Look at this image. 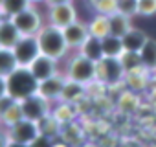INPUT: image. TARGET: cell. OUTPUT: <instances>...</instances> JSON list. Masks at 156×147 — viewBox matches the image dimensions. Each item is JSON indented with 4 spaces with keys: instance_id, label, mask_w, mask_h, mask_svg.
<instances>
[{
    "instance_id": "27",
    "label": "cell",
    "mask_w": 156,
    "mask_h": 147,
    "mask_svg": "<svg viewBox=\"0 0 156 147\" xmlns=\"http://www.w3.org/2000/svg\"><path fill=\"white\" fill-rule=\"evenodd\" d=\"M90 2H92L94 11L99 13V15L110 17V15L118 13V2L116 0H90Z\"/></svg>"
},
{
    "instance_id": "12",
    "label": "cell",
    "mask_w": 156,
    "mask_h": 147,
    "mask_svg": "<svg viewBox=\"0 0 156 147\" xmlns=\"http://www.w3.org/2000/svg\"><path fill=\"white\" fill-rule=\"evenodd\" d=\"M64 33V39H66V44L70 50H79L83 46V42L90 37V31H88V24L81 22V20H75L73 24L66 26L62 30Z\"/></svg>"
},
{
    "instance_id": "19",
    "label": "cell",
    "mask_w": 156,
    "mask_h": 147,
    "mask_svg": "<svg viewBox=\"0 0 156 147\" xmlns=\"http://www.w3.org/2000/svg\"><path fill=\"white\" fill-rule=\"evenodd\" d=\"M140 55H141L143 68L147 72H156V39L149 37L143 48L140 50Z\"/></svg>"
},
{
    "instance_id": "2",
    "label": "cell",
    "mask_w": 156,
    "mask_h": 147,
    "mask_svg": "<svg viewBox=\"0 0 156 147\" xmlns=\"http://www.w3.org/2000/svg\"><path fill=\"white\" fill-rule=\"evenodd\" d=\"M33 94H39V81L28 66H19L8 77V96L15 101H22Z\"/></svg>"
},
{
    "instance_id": "1",
    "label": "cell",
    "mask_w": 156,
    "mask_h": 147,
    "mask_svg": "<svg viewBox=\"0 0 156 147\" xmlns=\"http://www.w3.org/2000/svg\"><path fill=\"white\" fill-rule=\"evenodd\" d=\"M37 39H39V48H41V53L42 55H48L55 61H62L70 48L66 44V39H64V33L61 28L53 26V24H44L42 30L37 33Z\"/></svg>"
},
{
    "instance_id": "15",
    "label": "cell",
    "mask_w": 156,
    "mask_h": 147,
    "mask_svg": "<svg viewBox=\"0 0 156 147\" xmlns=\"http://www.w3.org/2000/svg\"><path fill=\"white\" fill-rule=\"evenodd\" d=\"M87 92V85L83 83H77V81H72L66 77V83H64V88H62V94H61V99L59 101H64V103H75L79 101Z\"/></svg>"
},
{
    "instance_id": "16",
    "label": "cell",
    "mask_w": 156,
    "mask_h": 147,
    "mask_svg": "<svg viewBox=\"0 0 156 147\" xmlns=\"http://www.w3.org/2000/svg\"><path fill=\"white\" fill-rule=\"evenodd\" d=\"M147 39H149V37H147L141 30H136V28H132L129 33H125V35L121 37L125 52H140V50L143 48V44L147 42Z\"/></svg>"
},
{
    "instance_id": "3",
    "label": "cell",
    "mask_w": 156,
    "mask_h": 147,
    "mask_svg": "<svg viewBox=\"0 0 156 147\" xmlns=\"http://www.w3.org/2000/svg\"><path fill=\"white\" fill-rule=\"evenodd\" d=\"M64 76L72 81L83 83V85H90L94 81H98V64L94 61H90L88 57H85L83 53L77 52L75 55L70 57L68 64H66V74Z\"/></svg>"
},
{
    "instance_id": "34",
    "label": "cell",
    "mask_w": 156,
    "mask_h": 147,
    "mask_svg": "<svg viewBox=\"0 0 156 147\" xmlns=\"http://www.w3.org/2000/svg\"><path fill=\"white\" fill-rule=\"evenodd\" d=\"M8 96V77H2L0 76V98Z\"/></svg>"
},
{
    "instance_id": "14",
    "label": "cell",
    "mask_w": 156,
    "mask_h": 147,
    "mask_svg": "<svg viewBox=\"0 0 156 147\" xmlns=\"http://www.w3.org/2000/svg\"><path fill=\"white\" fill-rule=\"evenodd\" d=\"M77 52L83 53L85 57H88V59L94 61V63H99V61L105 57V53H103V42H101L99 37H94V35H90Z\"/></svg>"
},
{
    "instance_id": "7",
    "label": "cell",
    "mask_w": 156,
    "mask_h": 147,
    "mask_svg": "<svg viewBox=\"0 0 156 147\" xmlns=\"http://www.w3.org/2000/svg\"><path fill=\"white\" fill-rule=\"evenodd\" d=\"M20 107H22V114L26 120H31V121H42L46 116L51 114V103L48 99H44L41 94H33L26 99L20 101Z\"/></svg>"
},
{
    "instance_id": "28",
    "label": "cell",
    "mask_w": 156,
    "mask_h": 147,
    "mask_svg": "<svg viewBox=\"0 0 156 147\" xmlns=\"http://www.w3.org/2000/svg\"><path fill=\"white\" fill-rule=\"evenodd\" d=\"M118 2V13L127 15V17H134L138 15V0H116Z\"/></svg>"
},
{
    "instance_id": "10",
    "label": "cell",
    "mask_w": 156,
    "mask_h": 147,
    "mask_svg": "<svg viewBox=\"0 0 156 147\" xmlns=\"http://www.w3.org/2000/svg\"><path fill=\"white\" fill-rule=\"evenodd\" d=\"M28 68H30V72L35 76V79L41 83V81H44L48 77H53L55 74H59V61H55V59L41 53Z\"/></svg>"
},
{
    "instance_id": "17",
    "label": "cell",
    "mask_w": 156,
    "mask_h": 147,
    "mask_svg": "<svg viewBox=\"0 0 156 147\" xmlns=\"http://www.w3.org/2000/svg\"><path fill=\"white\" fill-rule=\"evenodd\" d=\"M19 68V61L15 57V52L11 48H0V76L9 77Z\"/></svg>"
},
{
    "instance_id": "35",
    "label": "cell",
    "mask_w": 156,
    "mask_h": 147,
    "mask_svg": "<svg viewBox=\"0 0 156 147\" xmlns=\"http://www.w3.org/2000/svg\"><path fill=\"white\" fill-rule=\"evenodd\" d=\"M64 2H72V0H46V6H51V4H64Z\"/></svg>"
},
{
    "instance_id": "8",
    "label": "cell",
    "mask_w": 156,
    "mask_h": 147,
    "mask_svg": "<svg viewBox=\"0 0 156 147\" xmlns=\"http://www.w3.org/2000/svg\"><path fill=\"white\" fill-rule=\"evenodd\" d=\"M13 52H15V57L19 61V66H30L41 55L37 35H22L20 41L15 44Z\"/></svg>"
},
{
    "instance_id": "36",
    "label": "cell",
    "mask_w": 156,
    "mask_h": 147,
    "mask_svg": "<svg viewBox=\"0 0 156 147\" xmlns=\"http://www.w3.org/2000/svg\"><path fill=\"white\" fill-rule=\"evenodd\" d=\"M8 147H30V145H26V143H19V142H9Z\"/></svg>"
},
{
    "instance_id": "13",
    "label": "cell",
    "mask_w": 156,
    "mask_h": 147,
    "mask_svg": "<svg viewBox=\"0 0 156 147\" xmlns=\"http://www.w3.org/2000/svg\"><path fill=\"white\" fill-rule=\"evenodd\" d=\"M22 33L19 31V28L15 26L13 19H4L0 24V48H15V44L20 41Z\"/></svg>"
},
{
    "instance_id": "24",
    "label": "cell",
    "mask_w": 156,
    "mask_h": 147,
    "mask_svg": "<svg viewBox=\"0 0 156 147\" xmlns=\"http://www.w3.org/2000/svg\"><path fill=\"white\" fill-rule=\"evenodd\" d=\"M119 61L123 64L125 74H130V72H136V70H141L143 68L140 52H123L121 57H119Z\"/></svg>"
},
{
    "instance_id": "9",
    "label": "cell",
    "mask_w": 156,
    "mask_h": 147,
    "mask_svg": "<svg viewBox=\"0 0 156 147\" xmlns=\"http://www.w3.org/2000/svg\"><path fill=\"white\" fill-rule=\"evenodd\" d=\"M9 132V138L11 142H19V143H26V145H31V142L41 134V127L37 121H31V120H20L19 123H15L13 127L8 129Z\"/></svg>"
},
{
    "instance_id": "30",
    "label": "cell",
    "mask_w": 156,
    "mask_h": 147,
    "mask_svg": "<svg viewBox=\"0 0 156 147\" xmlns=\"http://www.w3.org/2000/svg\"><path fill=\"white\" fill-rule=\"evenodd\" d=\"M119 107L123 110H134L138 107V99L132 92H125L121 98H119Z\"/></svg>"
},
{
    "instance_id": "23",
    "label": "cell",
    "mask_w": 156,
    "mask_h": 147,
    "mask_svg": "<svg viewBox=\"0 0 156 147\" xmlns=\"http://www.w3.org/2000/svg\"><path fill=\"white\" fill-rule=\"evenodd\" d=\"M51 116L61 123V125H66L70 123L73 118H75V110H73V103H64V101H59V105L55 109H51Z\"/></svg>"
},
{
    "instance_id": "37",
    "label": "cell",
    "mask_w": 156,
    "mask_h": 147,
    "mask_svg": "<svg viewBox=\"0 0 156 147\" xmlns=\"http://www.w3.org/2000/svg\"><path fill=\"white\" fill-rule=\"evenodd\" d=\"M30 2H31V4H42V2H44V4H46V0H30Z\"/></svg>"
},
{
    "instance_id": "21",
    "label": "cell",
    "mask_w": 156,
    "mask_h": 147,
    "mask_svg": "<svg viewBox=\"0 0 156 147\" xmlns=\"http://www.w3.org/2000/svg\"><path fill=\"white\" fill-rule=\"evenodd\" d=\"M30 6H31L30 0H0V9H2L4 17L8 19H13L15 15L28 9Z\"/></svg>"
},
{
    "instance_id": "20",
    "label": "cell",
    "mask_w": 156,
    "mask_h": 147,
    "mask_svg": "<svg viewBox=\"0 0 156 147\" xmlns=\"http://www.w3.org/2000/svg\"><path fill=\"white\" fill-rule=\"evenodd\" d=\"M101 42H103V53H105V57H121V53L125 52L121 37H116V35L108 33L107 37L101 39Z\"/></svg>"
},
{
    "instance_id": "5",
    "label": "cell",
    "mask_w": 156,
    "mask_h": 147,
    "mask_svg": "<svg viewBox=\"0 0 156 147\" xmlns=\"http://www.w3.org/2000/svg\"><path fill=\"white\" fill-rule=\"evenodd\" d=\"M98 64V81L105 85H116L125 77V70L119 57H103Z\"/></svg>"
},
{
    "instance_id": "40",
    "label": "cell",
    "mask_w": 156,
    "mask_h": 147,
    "mask_svg": "<svg viewBox=\"0 0 156 147\" xmlns=\"http://www.w3.org/2000/svg\"><path fill=\"white\" fill-rule=\"evenodd\" d=\"M0 127H2V125H0Z\"/></svg>"
},
{
    "instance_id": "4",
    "label": "cell",
    "mask_w": 156,
    "mask_h": 147,
    "mask_svg": "<svg viewBox=\"0 0 156 147\" xmlns=\"http://www.w3.org/2000/svg\"><path fill=\"white\" fill-rule=\"evenodd\" d=\"M13 22H15V26L19 28V31H20L22 35H37V33L42 30V26L46 24L44 17H42L41 11L35 8V4H31V6H30L28 9H24L22 13L15 15V17H13Z\"/></svg>"
},
{
    "instance_id": "38",
    "label": "cell",
    "mask_w": 156,
    "mask_h": 147,
    "mask_svg": "<svg viewBox=\"0 0 156 147\" xmlns=\"http://www.w3.org/2000/svg\"><path fill=\"white\" fill-rule=\"evenodd\" d=\"M6 17H4V13H2V9H0V24H2V20H4Z\"/></svg>"
},
{
    "instance_id": "31",
    "label": "cell",
    "mask_w": 156,
    "mask_h": 147,
    "mask_svg": "<svg viewBox=\"0 0 156 147\" xmlns=\"http://www.w3.org/2000/svg\"><path fill=\"white\" fill-rule=\"evenodd\" d=\"M30 147H53V138L48 136V134H42V132H41V134L31 142Z\"/></svg>"
},
{
    "instance_id": "22",
    "label": "cell",
    "mask_w": 156,
    "mask_h": 147,
    "mask_svg": "<svg viewBox=\"0 0 156 147\" xmlns=\"http://www.w3.org/2000/svg\"><path fill=\"white\" fill-rule=\"evenodd\" d=\"M88 31H90V35L99 37V39L107 37V35L110 33V28H108V17L96 13L94 19L88 22Z\"/></svg>"
},
{
    "instance_id": "25",
    "label": "cell",
    "mask_w": 156,
    "mask_h": 147,
    "mask_svg": "<svg viewBox=\"0 0 156 147\" xmlns=\"http://www.w3.org/2000/svg\"><path fill=\"white\" fill-rule=\"evenodd\" d=\"M20 120H24L22 107H20V101H15V103L8 109V112L0 118V125L6 127V129H9V127H13L15 123H19Z\"/></svg>"
},
{
    "instance_id": "18",
    "label": "cell",
    "mask_w": 156,
    "mask_h": 147,
    "mask_svg": "<svg viewBox=\"0 0 156 147\" xmlns=\"http://www.w3.org/2000/svg\"><path fill=\"white\" fill-rule=\"evenodd\" d=\"M108 28H110V35L123 37L125 33H129V31L132 30L130 17L121 15V13H114V15L108 17Z\"/></svg>"
},
{
    "instance_id": "26",
    "label": "cell",
    "mask_w": 156,
    "mask_h": 147,
    "mask_svg": "<svg viewBox=\"0 0 156 147\" xmlns=\"http://www.w3.org/2000/svg\"><path fill=\"white\" fill-rule=\"evenodd\" d=\"M147 74H149V72H147L145 68H141V70L125 74V79H127V83H129V87H130L132 90H141V88H145V85H147Z\"/></svg>"
},
{
    "instance_id": "11",
    "label": "cell",
    "mask_w": 156,
    "mask_h": 147,
    "mask_svg": "<svg viewBox=\"0 0 156 147\" xmlns=\"http://www.w3.org/2000/svg\"><path fill=\"white\" fill-rule=\"evenodd\" d=\"M64 83H66V76L59 72L53 77H48V79L39 83V94L44 99H48L50 103L59 101L61 94H62V88H64Z\"/></svg>"
},
{
    "instance_id": "6",
    "label": "cell",
    "mask_w": 156,
    "mask_h": 147,
    "mask_svg": "<svg viewBox=\"0 0 156 147\" xmlns=\"http://www.w3.org/2000/svg\"><path fill=\"white\" fill-rule=\"evenodd\" d=\"M46 22L53 24L61 30H64L66 26L73 24L77 20V9L73 6V2H64V4H51L48 6V13H46Z\"/></svg>"
},
{
    "instance_id": "29",
    "label": "cell",
    "mask_w": 156,
    "mask_h": 147,
    "mask_svg": "<svg viewBox=\"0 0 156 147\" xmlns=\"http://www.w3.org/2000/svg\"><path fill=\"white\" fill-rule=\"evenodd\" d=\"M138 15H156V0H138Z\"/></svg>"
},
{
    "instance_id": "33",
    "label": "cell",
    "mask_w": 156,
    "mask_h": 147,
    "mask_svg": "<svg viewBox=\"0 0 156 147\" xmlns=\"http://www.w3.org/2000/svg\"><path fill=\"white\" fill-rule=\"evenodd\" d=\"M9 142H11V138H9L8 129L6 127H0V147H8Z\"/></svg>"
},
{
    "instance_id": "32",
    "label": "cell",
    "mask_w": 156,
    "mask_h": 147,
    "mask_svg": "<svg viewBox=\"0 0 156 147\" xmlns=\"http://www.w3.org/2000/svg\"><path fill=\"white\" fill-rule=\"evenodd\" d=\"M13 103H15V99H13L11 96H4V98H0V118H2V116L8 112V109H9Z\"/></svg>"
},
{
    "instance_id": "39",
    "label": "cell",
    "mask_w": 156,
    "mask_h": 147,
    "mask_svg": "<svg viewBox=\"0 0 156 147\" xmlns=\"http://www.w3.org/2000/svg\"><path fill=\"white\" fill-rule=\"evenodd\" d=\"M53 147H68V145H64V143H53Z\"/></svg>"
}]
</instances>
